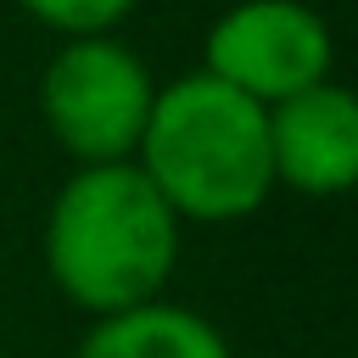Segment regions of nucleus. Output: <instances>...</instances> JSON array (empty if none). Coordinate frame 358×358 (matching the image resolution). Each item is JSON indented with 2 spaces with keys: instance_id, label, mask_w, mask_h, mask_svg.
Returning <instances> with one entry per match:
<instances>
[{
  "instance_id": "1",
  "label": "nucleus",
  "mask_w": 358,
  "mask_h": 358,
  "mask_svg": "<svg viewBox=\"0 0 358 358\" xmlns=\"http://www.w3.org/2000/svg\"><path fill=\"white\" fill-rule=\"evenodd\" d=\"M179 263V218L134 162L78 168L45 218V268L56 291L106 319L157 302Z\"/></svg>"
},
{
  "instance_id": "2",
  "label": "nucleus",
  "mask_w": 358,
  "mask_h": 358,
  "mask_svg": "<svg viewBox=\"0 0 358 358\" xmlns=\"http://www.w3.org/2000/svg\"><path fill=\"white\" fill-rule=\"evenodd\" d=\"M134 157L173 218L235 224L274 196L268 112L207 73L157 90Z\"/></svg>"
},
{
  "instance_id": "3",
  "label": "nucleus",
  "mask_w": 358,
  "mask_h": 358,
  "mask_svg": "<svg viewBox=\"0 0 358 358\" xmlns=\"http://www.w3.org/2000/svg\"><path fill=\"white\" fill-rule=\"evenodd\" d=\"M151 101H157V84H151L145 62L129 45H117L112 34L67 39L39 78L45 129L78 168L134 162Z\"/></svg>"
},
{
  "instance_id": "4",
  "label": "nucleus",
  "mask_w": 358,
  "mask_h": 358,
  "mask_svg": "<svg viewBox=\"0 0 358 358\" xmlns=\"http://www.w3.org/2000/svg\"><path fill=\"white\" fill-rule=\"evenodd\" d=\"M330 28L302 0H241L201 39V73L263 112L330 78Z\"/></svg>"
},
{
  "instance_id": "5",
  "label": "nucleus",
  "mask_w": 358,
  "mask_h": 358,
  "mask_svg": "<svg viewBox=\"0 0 358 358\" xmlns=\"http://www.w3.org/2000/svg\"><path fill=\"white\" fill-rule=\"evenodd\" d=\"M268 162L274 185L302 196H341L358 179V101L324 78L268 106Z\"/></svg>"
},
{
  "instance_id": "6",
  "label": "nucleus",
  "mask_w": 358,
  "mask_h": 358,
  "mask_svg": "<svg viewBox=\"0 0 358 358\" xmlns=\"http://www.w3.org/2000/svg\"><path fill=\"white\" fill-rule=\"evenodd\" d=\"M78 358H229V347L201 313L173 302H140L95 319Z\"/></svg>"
},
{
  "instance_id": "7",
  "label": "nucleus",
  "mask_w": 358,
  "mask_h": 358,
  "mask_svg": "<svg viewBox=\"0 0 358 358\" xmlns=\"http://www.w3.org/2000/svg\"><path fill=\"white\" fill-rule=\"evenodd\" d=\"M34 22H45V28H56V34H67V39H101V34H112L140 0H17Z\"/></svg>"
}]
</instances>
